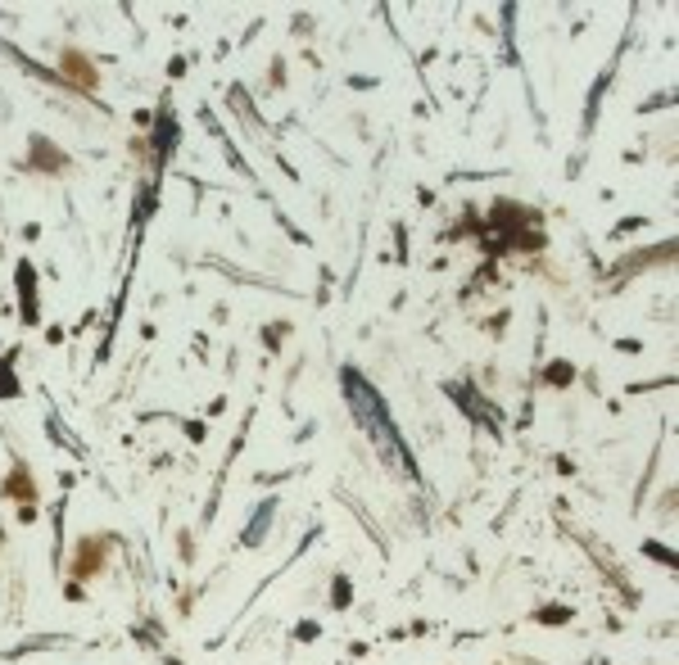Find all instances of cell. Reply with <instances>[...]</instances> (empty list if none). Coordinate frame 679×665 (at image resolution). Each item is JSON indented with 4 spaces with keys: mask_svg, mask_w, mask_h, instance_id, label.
<instances>
[{
    "mask_svg": "<svg viewBox=\"0 0 679 665\" xmlns=\"http://www.w3.org/2000/svg\"><path fill=\"white\" fill-rule=\"evenodd\" d=\"M345 394H349V403H354V412H358V421H363V430L381 444V453L399 466V471H408V476H417V466H413V453L404 448V439H399V430L390 426V417H386V403H381V394L372 390V385H363V376L358 372H345Z\"/></svg>",
    "mask_w": 679,
    "mask_h": 665,
    "instance_id": "6da1fadb",
    "label": "cell"
}]
</instances>
